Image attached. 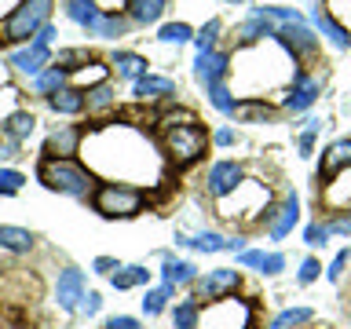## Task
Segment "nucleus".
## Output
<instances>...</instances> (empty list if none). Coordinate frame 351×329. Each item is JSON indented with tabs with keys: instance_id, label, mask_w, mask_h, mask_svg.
Instances as JSON below:
<instances>
[{
	"instance_id": "nucleus-1",
	"label": "nucleus",
	"mask_w": 351,
	"mask_h": 329,
	"mask_svg": "<svg viewBox=\"0 0 351 329\" xmlns=\"http://www.w3.org/2000/svg\"><path fill=\"white\" fill-rule=\"evenodd\" d=\"M37 175L48 191H59V194H70V197H84L92 191V172L81 169V164L70 161V158H44Z\"/></svg>"
},
{
	"instance_id": "nucleus-2",
	"label": "nucleus",
	"mask_w": 351,
	"mask_h": 329,
	"mask_svg": "<svg viewBox=\"0 0 351 329\" xmlns=\"http://www.w3.org/2000/svg\"><path fill=\"white\" fill-rule=\"evenodd\" d=\"M48 15H51V0H22V4L11 11V15L4 19V37L0 40H29L37 37V33L48 26Z\"/></svg>"
},
{
	"instance_id": "nucleus-3",
	"label": "nucleus",
	"mask_w": 351,
	"mask_h": 329,
	"mask_svg": "<svg viewBox=\"0 0 351 329\" xmlns=\"http://www.w3.org/2000/svg\"><path fill=\"white\" fill-rule=\"evenodd\" d=\"M161 143H165V154H169L176 164H191V161H197L205 154L208 136L197 128V121L194 125H165L161 128Z\"/></svg>"
},
{
	"instance_id": "nucleus-4",
	"label": "nucleus",
	"mask_w": 351,
	"mask_h": 329,
	"mask_svg": "<svg viewBox=\"0 0 351 329\" xmlns=\"http://www.w3.org/2000/svg\"><path fill=\"white\" fill-rule=\"evenodd\" d=\"M252 307L238 296H219L197 315V329H249Z\"/></svg>"
},
{
	"instance_id": "nucleus-5",
	"label": "nucleus",
	"mask_w": 351,
	"mask_h": 329,
	"mask_svg": "<svg viewBox=\"0 0 351 329\" xmlns=\"http://www.w3.org/2000/svg\"><path fill=\"white\" fill-rule=\"evenodd\" d=\"M92 202H95V212H103L106 219H125L143 208V194L128 183H103Z\"/></svg>"
},
{
	"instance_id": "nucleus-6",
	"label": "nucleus",
	"mask_w": 351,
	"mask_h": 329,
	"mask_svg": "<svg viewBox=\"0 0 351 329\" xmlns=\"http://www.w3.org/2000/svg\"><path fill=\"white\" fill-rule=\"evenodd\" d=\"M55 300H59L62 311H77L84 300V274L70 267V271H62L59 274V285H55Z\"/></svg>"
},
{
	"instance_id": "nucleus-7",
	"label": "nucleus",
	"mask_w": 351,
	"mask_h": 329,
	"mask_svg": "<svg viewBox=\"0 0 351 329\" xmlns=\"http://www.w3.org/2000/svg\"><path fill=\"white\" fill-rule=\"evenodd\" d=\"M227 70H230V59L223 51H197V62H194V77L202 81L205 88H213V84H219L227 77Z\"/></svg>"
},
{
	"instance_id": "nucleus-8",
	"label": "nucleus",
	"mask_w": 351,
	"mask_h": 329,
	"mask_svg": "<svg viewBox=\"0 0 351 329\" xmlns=\"http://www.w3.org/2000/svg\"><path fill=\"white\" fill-rule=\"evenodd\" d=\"M234 285H238V271L234 267H216V271H208L205 278L197 282V296H202V300H219V296L234 293Z\"/></svg>"
},
{
	"instance_id": "nucleus-9",
	"label": "nucleus",
	"mask_w": 351,
	"mask_h": 329,
	"mask_svg": "<svg viewBox=\"0 0 351 329\" xmlns=\"http://www.w3.org/2000/svg\"><path fill=\"white\" fill-rule=\"evenodd\" d=\"M322 202H326V208H333V212H348L351 208V169H340L337 175H329Z\"/></svg>"
},
{
	"instance_id": "nucleus-10",
	"label": "nucleus",
	"mask_w": 351,
	"mask_h": 329,
	"mask_svg": "<svg viewBox=\"0 0 351 329\" xmlns=\"http://www.w3.org/2000/svg\"><path fill=\"white\" fill-rule=\"evenodd\" d=\"M318 92H322V84L315 81V77H307V73H296L293 77V88H289V95H285V110H293V114H300V110H307L318 99Z\"/></svg>"
},
{
	"instance_id": "nucleus-11",
	"label": "nucleus",
	"mask_w": 351,
	"mask_h": 329,
	"mask_svg": "<svg viewBox=\"0 0 351 329\" xmlns=\"http://www.w3.org/2000/svg\"><path fill=\"white\" fill-rule=\"evenodd\" d=\"M241 186V169L234 161H219L208 169V191H213L216 197H227V194H234Z\"/></svg>"
},
{
	"instance_id": "nucleus-12",
	"label": "nucleus",
	"mask_w": 351,
	"mask_h": 329,
	"mask_svg": "<svg viewBox=\"0 0 351 329\" xmlns=\"http://www.w3.org/2000/svg\"><path fill=\"white\" fill-rule=\"evenodd\" d=\"M274 37H278L293 55H311L315 51V33L307 29L304 22H285L282 29H274Z\"/></svg>"
},
{
	"instance_id": "nucleus-13",
	"label": "nucleus",
	"mask_w": 351,
	"mask_h": 329,
	"mask_svg": "<svg viewBox=\"0 0 351 329\" xmlns=\"http://www.w3.org/2000/svg\"><path fill=\"white\" fill-rule=\"evenodd\" d=\"M11 66H15L19 73H40L44 66H48V48L44 44H26V48L11 51Z\"/></svg>"
},
{
	"instance_id": "nucleus-14",
	"label": "nucleus",
	"mask_w": 351,
	"mask_h": 329,
	"mask_svg": "<svg viewBox=\"0 0 351 329\" xmlns=\"http://www.w3.org/2000/svg\"><path fill=\"white\" fill-rule=\"evenodd\" d=\"M77 147H81V132L70 128V125H62V128H55L48 136L44 154H51V158H70V154H77Z\"/></svg>"
},
{
	"instance_id": "nucleus-15",
	"label": "nucleus",
	"mask_w": 351,
	"mask_h": 329,
	"mask_svg": "<svg viewBox=\"0 0 351 329\" xmlns=\"http://www.w3.org/2000/svg\"><path fill=\"white\" fill-rule=\"evenodd\" d=\"M180 241L202 249V252H245L241 238H223V234H213V230H205V234H197V238H180Z\"/></svg>"
},
{
	"instance_id": "nucleus-16",
	"label": "nucleus",
	"mask_w": 351,
	"mask_h": 329,
	"mask_svg": "<svg viewBox=\"0 0 351 329\" xmlns=\"http://www.w3.org/2000/svg\"><path fill=\"white\" fill-rule=\"evenodd\" d=\"M161 278H165V285L169 289H176V285H186V282H194L197 278V267L191 260H165V267H161Z\"/></svg>"
},
{
	"instance_id": "nucleus-17",
	"label": "nucleus",
	"mask_w": 351,
	"mask_h": 329,
	"mask_svg": "<svg viewBox=\"0 0 351 329\" xmlns=\"http://www.w3.org/2000/svg\"><path fill=\"white\" fill-rule=\"evenodd\" d=\"M340 169H351V139H340L322 154V172L326 175H337Z\"/></svg>"
},
{
	"instance_id": "nucleus-18",
	"label": "nucleus",
	"mask_w": 351,
	"mask_h": 329,
	"mask_svg": "<svg viewBox=\"0 0 351 329\" xmlns=\"http://www.w3.org/2000/svg\"><path fill=\"white\" fill-rule=\"evenodd\" d=\"M238 37H241V44H260V40L274 37L271 19H263V15H256V11H252V19H245V22L238 26Z\"/></svg>"
},
{
	"instance_id": "nucleus-19",
	"label": "nucleus",
	"mask_w": 351,
	"mask_h": 329,
	"mask_svg": "<svg viewBox=\"0 0 351 329\" xmlns=\"http://www.w3.org/2000/svg\"><path fill=\"white\" fill-rule=\"evenodd\" d=\"M136 95L139 99H169V95H176V84L169 81V77H139L136 81Z\"/></svg>"
},
{
	"instance_id": "nucleus-20",
	"label": "nucleus",
	"mask_w": 351,
	"mask_h": 329,
	"mask_svg": "<svg viewBox=\"0 0 351 329\" xmlns=\"http://www.w3.org/2000/svg\"><path fill=\"white\" fill-rule=\"evenodd\" d=\"M241 263L245 267H256L263 274H278L285 267V256H278V252H256V249H245L241 252Z\"/></svg>"
},
{
	"instance_id": "nucleus-21",
	"label": "nucleus",
	"mask_w": 351,
	"mask_h": 329,
	"mask_svg": "<svg viewBox=\"0 0 351 329\" xmlns=\"http://www.w3.org/2000/svg\"><path fill=\"white\" fill-rule=\"evenodd\" d=\"M296 219H300V202H296V194H289L285 205H282V212H278V219L271 223V238H285L296 227Z\"/></svg>"
},
{
	"instance_id": "nucleus-22",
	"label": "nucleus",
	"mask_w": 351,
	"mask_h": 329,
	"mask_svg": "<svg viewBox=\"0 0 351 329\" xmlns=\"http://www.w3.org/2000/svg\"><path fill=\"white\" fill-rule=\"evenodd\" d=\"M88 29H92L95 37H121V33L128 29V19L117 15V11H99V19Z\"/></svg>"
},
{
	"instance_id": "nucleus-23",
	"label": "nucleus",
	"mask_w": 351,
	"mask_h": 329,
	"mask_svg": "<svg viewBox=\"0 0 351 329\" xmlns=\"http://www.w3.org/2000/svg\"><path fill=\"white\" fill-rule=\"evenodd\" d=\"M48 103L55 114H81L84 110V92H77V88H59L55 95H48Z\"/></svg>"
},
{
	"instance_id": "nucleus-24",
	"label": "nucleus",
	"mask_w": 351,
	"mask_h": 329,
	"mask_svg": "<svg viewBox=\"0 0 351 329\" xmlns=\"http://www.w3.org/2000/svg\"><path fill=\"white\" fill-rule=\"evenodd\" d=\"M125 8H128V19L132 22H158L161 19V11H165V0H125Z\"/></svg>"
},
{
	"instance_id": "nucleus-25",
	"label": "nucleus",
	"mask_w": 351,
	"mask_h": 329,
	"mask_svg": "<svg viewBox=\"0 0 351 329\" xmlns=\"http://www.w3.org/2000/svg\"><path fill=\"white\" fill-rule=\"evenodd\" d=\"M315 26L322 29L326 37L337 44V48H348V44H351V33H348L344 26H340V22H333V15H329L326 8H318V11H315Z\"/></svg>"
},
{
	"instance_id": "nucleus-26",
	"label": "nucleus",
	"mask_w": 351,
	"mask_h": 329,
	"mask_svg": "<svg viewBox=\"0 0 351 329\" xmlns=\"http://www.w3.org/2000/svg\"><path fill=\"white\" fill-rule=\"evenodd\" d=\"M114 66H117V73H121V77H128V81H139V77H147V59H143V55L117 51Z\"/></svg>"
},
{
	"instance_id": "nucleus-27",
	"label": "nucleus",
	"mask_w": 351,
	"mask_h": 329,
	"mask_svg": "<svg viewBox=\"0 0 351 329\" xmlns=\"http://www.w3.org/2000/svg\"><path fill=\"white\" fill-rule=\"evenodd\" d=\"M150 271L147 267H117L114 274H110V282H114V289H136V285H147Z\"/></svg>"
},
{
	"instance_id": "nucleus-28",
	"label": "nucleus",
	"mask_w": 351,
	"mask_h": 329,
	"mask_svg": "<svg viewBox=\"0 0 351 329\" xmlns=\"http://www.w3.org/2000/svg\"><path fill=\"white\" fill-rule=\"evenodd\" d=\"M0 249H11V252H29L33 249V234L22 227H0Z\"/></svg>"
},
{
	"instance_id": "nucleus-29",
	"label": "nucleus",
	"mask_w": 351,
	"mask_h": 329,
	"mask_svg": "<svg viewBox=\"0 0 351 329\" xmlns=\"http://www.w3.org/2000/svg\"><path fill=\"white\" fill-rule=\"evenodd\" d=\"M33 128H37V117H33V114H26V110H19V114H11L8 121H4V132H8V136L11 139H29V132Z\"/></svg>"
},
{
	"instance_id": "nucleus-30",
	"label": "nucleus",
	"mask_w": 351,
	"mask_h": 329,
	"mask_svg": "<svg viewBox=\"0 0 351 329\" xmlns=\"http://www.w3.org/2000/svg\"><path fill=\"white\" fill-rule=\"evenodd\" d=\"M66 73H70V70H62V66L40 70V73H37V81H33V88H37L40 95H55V92H59V88L66 84Z\"/></svg>"
},
{
	"instance_id": "nucleus-31",
	"label": "nucleus",
	"mask_w": 351,
	"mask_h": 329,
	"mask_svg": "<svg viewBox=\"0 0 351 329\" xmlns=\"http://www.w3.org/2000/svg\"><path fill=\"white\" fill-rule=\"evenodd\" d=\"M66 15H70L77 26H92V22L99 19V8L92 4V0H66Z\"/></svg>"
},
{
	"instance_id": "nucleus-32",
	"label": "nucleus",
	"mask_w": 351,
	"mask_h": 329,
	"mask_svg": "<svg viewBox=\"0 0 351 329\" xmlns=\"http://www.w3.org/2000/svg\"><path fill=\"white\" fill-rule=\"evenodd\" d=\"M311 318H315V311H311V307H285L282 315H274L271 329H289V326H304V322H311Z\"/></svg>"
},
{
	"instance_id": "nucleus-33",
	"label": "nucleus",
	"mask_w": 351,
	"mask_h": 329,
	"mask_svg": "<svg viewBox=\"0 0 351 329\" xmlns=\"http://www.w3.org/2000/svg\"><path fill=\"white\" fill-rule=\"evenodd\" d=\"M84 106L92 110V114H99V110H110V106H114V88H110L106 81H103V84H95L92 92H88Z\"/></svg>"
},
{
	"instance_id": "nucleus-34",
	"label": "nucleus",
	"mask_w": 351,
	"mask_h": 329,
	"mask_svg": "<svg viewBox=\"0 0 351 329\" xmlns=\"http://www.w3.org/2000/svg\"><path fill=\"white\" fill-rule=\"evenodd\" d=\"M197 315H202L197 304H180L172 311V329H197Z\"/></svg>"
},
{
	"instance_id": "nucleus-35",
	"label": "nucleus",
	"mask_w": 351,
	"mask_h": 329,
	"mask_svg": "<svg viewBox=\"0 0 351 329\" xmlns=\"http://www.w3.org/2000/svg\"><path fill=\"white\" fill-rule=\"evenodd\" d=\"M208 103H213L219 114H234V95H230V88H227L223 81L208 88Z\"/></svg>"
},
{
	"instance_id": "nucleus-36",
	"label": "nucleus",
	"mask_w": 351,
	"mask_h": 329,
	"mask_svg": "<svg viewBox=\"0 0 351 329\" xmlns=\"http://www.w3.org/2000/svg\"><path fill=\"white\" fill-rule=\"evenodd\" d=\"M169 296H172L169 285H165V289H150L147 296H143V311H147V315H161L165 304H169Z\"/></svg>"
},
{
	"instance_id": "nucleus-37",
	"label": "nucleus",
	"mask_w": 351,
	"mask_h": 329,
	"mask_svg": "<svg viewBox=\"0 0 351 329\" xmlns=\"http://www.w3.org/2000/svg\"><path fill=\"white\" fill-rule=\"evenodd\" d=\"M161 40H169V44H186V40H194V29L186 26V22H169V26L161 29Z\"/></svg>"
},
{
	"instance_id": "nucleus-38",
	"label": "nucleus",
	"mask_w": 351,
	"mask_h": 329,
	"mask_svg": "<svg viewBox=\"0 0 351 329\" xmlns=\"http://www.w3.org/2000/svg\"><path fill=\"white\" fill-rule=\"evenodd\" d=\"M216 33H219V19L205 22V26H202V33H197V37H194L197 51H213V40H216Z\"/></svg>"
},
{
	"instance_id": "nucleus-39",
	"label": "nucleus",
	"mask_w": 351,
	"mask_h": 329,
	"mask_svg": "<svg viewBox=\"0 0 351 329\" xmlns=\"http://www.w3.org/2000/svg\"><path fill=\"white\" fill-rule=\"evenodd\" d=\"M22 183H26V175H22V172H15V169H0V194H15Z\"/></svg>"
},
{
	"instance_id": "nucleus-40",
	"label": "nucleus",
	"mask_w": 351,
	"mask_h": 329,
	"mask_svg": "<svg viewBox=\"0 0 351 329\" xmlns=\"http://www.w3.org/2000/svg\"><path fill=\"white\" fill-rule=\"evenodd\" d=\"M234 114L245 117V121H256V117L267 121L271 117V106H263V103H241V106H234Z\"/></svg>"
},
{
	"instance_id": "nucleus-41",
	"label": "nucleus",
	"mask_w": 351,
	"mask_h": 329,
	"mask_svg": "<svg viewBox=\"0 0 351 329\" xmlns=\"http://www.w3.org/2000/svg\"><path fill=\"white\" fill-rule=\"evenodd\" d=\"M304 238H307V245H311V249H318V245H326V241H329V227L326 223H311Z\"/></svg>"
},
{
	"instance_id": "nucleus-42",
	"label": "nucleus",
	"mask_w": 351,
	"mask_h": 329,
	"mask_svg": "<svg viewBox=\"0 0 351 329\" xmlns=\"http://www.w3.org/2000/svg\"><path fill=\"white\" fill-rule=\"evenodd\" d=\"M73 62H88V51H81V48L59 51V66H62V70H73Z\"/></svg>"
},
{
	"instance_id": "nucleus-43",
	"label": "nucleus",
	"mask_w": 351,
	"mask_h": 329,
	"mask_svg": "<svg viewBox=\"0 0 351 329\" xmlns=\"http://www.w3.org/2000/svg\"><path fill=\"white\" fill-rule=\"evenodd\" d=\"M106 329H143V326H139V318H132V315H114L106 322Z\"/></svg>"
},
{
	"instance_id": "nucleus-44",
	"label": "nucleus",
	"mask_w": 351,
	"mask_h": 329,
	"mask_svg": "<svg viewBox=\"0 0 351 329\" xmlns=\"http://www.w3.org/2000/svg\"><path fill=\"white\" fill-rule=\"evenodd\" d=\"M99 307H103V296H99V293H84V300H81V307H77V311H84V315H95Z\"/></svg>"
},
{
	"instance_id": "nucleus-45",
	"label": "nucleus",
	"mask_w": 351,
	"mask_h": 329,
	"mask_svg": "<svg viewBox=\"0 0 351 329\" xmlns=\"http://www.w3.org/2000/svg\"><path fill=\"white\" fill-rule=\"evenodd\" d=\"M318 271H322V267H318V260H304V263H300V282H304V285L315 282Z\"/></svg>"
},
{
	"instance_id": "nucleus-46",
	"label": "nucleus",
	"mask_w": 351,
	"mask_h": 329,
	"mask_svg": "<svg viewBox=\"0 0 351 329\" xmlns=\"http://www.w3.org/2000/svg\"><path fill=\"white\" fill-rule=\"evenodd\" d=\"M348 260H351V252H340V256L333 260V267H329V278H340V274H344V267H348Z\"/></svg>"
},
{
	"instance_id": "nucleus-47",
	"label": "nucleus",
	"mask_w": 351,
	"mask_h": 329,
	"mask_svg": "<svg viewBox=\"0 0 351 329\" xmlns=\"http://www.w3.org/2000/svg\"><path fill=\"white\" fill-rule=\"evenodd\" d=\"M329 227V234H351V216H340L333 219V223H326Z\"/></svg>"
},
{
	"instance_id": "nucleus-48",
	"label": "nucleus",
	"mask_w": 351,
	"mask_h": 329,
	"mask_svg": "<svg viewBox=\"0 0 351 329\" xmlns=\"http://www.w3.org/2000/svg\"><path fill=\"white\" fill-rule=\"evenodd\" d=\"M92 267H95L99 274H110V271H117V267H121V263H117V260H110V256H99V260L92 263Z\"/></svg>"
},
{
	"instance_id": "nucleus-49",
	"label": "nucleus",
	"mask_w": 351,
	"mask_h": 329,
	"mask_svg": "<svg viewBox=\"0 0 351 329\" xmlns=\"http://www.w3.org/2000/svg\"><path fill=\"white\" fill-rule=\"evenodd\" d=\"M51 40H55V26H44V29L37 33V37H33V44H44V48H48Z\"/></svg>"
},
{
	"instance_id": "nucleus-50",
	"label": "nucleus",
	"mask_w": 351,
	"mask_h": 329,
	"mask_svg": "<svg viewBox=\"0 0 351 329\" xmlns=\"http://www.w3.org/2000/svg\"><path fill=\"white\" fill-rule=\"evenodd\" d=\"M216 143H219V147H230V143H234V132H230V128L216 132Z\"/></svg>"
},
{
	"instance_id": "nucleus-51",
	"label": "nucleus",
	"mask_w": 351,
	"mask_h": 329,
	"mask_svg": "<svg viewBox=\"0 0 351 329\" xmlns=\"http://www.w3.org/2000/svg\"><path fill=\"white\" fill-rule=\"evenodd\" d=\"M230 4H234V0H230ZM238 4H241V0H238Z\"/></svg>"
}]
</instances>
